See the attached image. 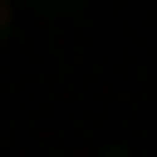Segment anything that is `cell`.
Instances as JSON below:
<instances>
[{
    "label": "cell",
    "instance_id": "cell-2",
    "mask_svg": "<svg viewBox=\"0 0 157 157\" xmlns=\"http://www.w3.org/2000/svg\"><path fill=\"white\" fill-rule=\"evenodd\" d=\"M102 157H129V148H102Z\"/></svg>",
    "mask_w": 157,
    "mask_h": 157
},
{
    "label": "cell",
    "instance_id": "cell-1",
    "mask_svg": "<svg viewBox=\"0 0 157 157\" xmlns=\"http://www.w3.org/2000/svg\"><path fill=\"white\" fill-rule=\"evenodd\" d=\"M0 37H10V0H0Z\"/></svg>",
    "mask_w": 157,
    "mask_h": 157
}]
</instances>
